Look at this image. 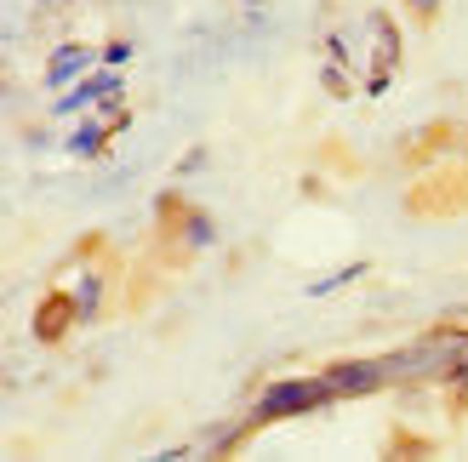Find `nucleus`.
Instances as JSON below:
<instances>
[{"instance_id":"nucleus-1","label":"nucleus","mask_w":468,"mask_h":462,"mask_svg":"<svg viewBox=\"0 0 468 462\" xmlns=\"http://www.w3.org/2000/svg\"><path fill=\"white\" fill-rule=\"evenodd\" d=\"M406 212L411 217H434V223H446V217H463L468 212V160H440V166L429 172H417V183L406 189Z\"/></svg>"},{"instance_id":"nucleus-2","label":"nucleus","mask_w":468,"mask_h":462,"mask_svg":"<svg viewBox=\"0 0 468 462\" xmlns=\"http://www.w3.org/2000/svg\"><path fill=\"white\" fill-rule=\"evenodd\" d=\"M337 400V388L325 383V372L320 377H280V383H269L263 388V400H257V411H251V428H269V423H286V417H309V411H320V405H332Z\"/></svg>"},{"instance_id":"nucleus-3","label":"nucleus","mask_w":468,"mask_h":462,"mask_svg":"<svg viewBox=\"0 0 468 462\" xmlns=\"http://www.w3.org/2000/svg\"><path fill=\"white\" fill-rule=\"evenodd\" d=\"M457 143H463V121H423L417 131H406L400 137V149H394V160H400L406 172H429V166H440V160H452L457 154Z\"/></svg>"},{"instance_id":"nucleus-4","label":"nucleus","mask_w":468,"mask_h":462,"mask_svg":"<svg viewBox=\"0 0 468 462\" xmlns=\"http://www.w3.org/2000/svg\"><path fill=\"white\" fill-rule=\"evenodd\" d=\"M366 29H371V40H378V52H371V75H366V91H371V98H383V91L394 86V68H400V29H394L388 12H371Z\"/></svg>"},{"instance_id":"nucleus-5","label":"nucleus","mask_w":468,"mask_h":462,"mask_svg":"<svg viewBox=\"0 0 468 462\" xmlns=\"http://www.w3.org/2000/svg\"><path fill=\"white\" fill-rule=\"evenodd\" d=\"M29 326H35V342H46V349H52V342H63L69 331L80 326V303H75V291H69V286H52V291H46L40 303H35V320H29Z\"/></svg>"},{"instance_id":"nucleus-6","label":"nucleus","mask_w":468,"mask_h":462,"mask_svg":"<svg viewBox=\"0 0 468 462\" xmlns=\"http://www.w3.org/2000/svg\"><path fill=\"white\" fill-rule=\"evenodd\" d=\"M325 383L337 388V400L378 394V388L388 383V360H332L325 365Z\"/></svg>"},{"instance_id":"nucleus-7","label":"nucleus","mask_w":468,"mask_h":462,"mask_svg":"<svg viewBox=\"0 0 468 462\" xmlns=\"http://www.w3.org/2000/svg\"><path fill=\"white\" fill-rule=\"evenodd\" d=\"M160 240L177 246V263H183V257H195V251L218 246V217L206 212V205H189V212H183V223L172 228V235H160Z\"/></svg>"},{"instance_id":"nucleus-8","label":"nucleus","mask_w":468,"mask_h":462,"mask_svg":"<svg viewBox=\"0 0 468 462\" xmlns=\"http://www.w3.org/2000/svg\"><path fill=\"white\" fill-rule=\"evenodd\" d=\"M103 98H121V75H114L109 63L98 68V75H86L75 91H63V98H58L52 109H58V114H80L86 103H103Z\"/></svg>"},{"instance_id":"nucleus-9","label":"nucleus","mask_w":468,"mask_h":462,"mask_svg":"<svg viewBox=\"0 0 468 462\" xmlns=\"http://www.w3.org/2000/svg\"><path fill=\"white\" fill-rule=\"evenodd\" d=\"M109 280H114V257H103L98 268H86L80 280L69 286V291H75V303H80V326H91V320L103 314V297H109Z\"/></svg>"},{"instance_id":"nucleus-10","label":"nucleus","mask_w":468,"mask_h":462,"mask_svg":"<svg viewBox=\"0 0 468 462\" xmlns=\"http://www.w3.org/2000/svg\"><path fill=\"white\" fill-rule=\"evenodd\" d=\"M91 58H103V52H91V46H58L52 52V63H46V86H69V80H86V68H91Z\"/></svg>"},{"instance_id":"nucleus-11","label":"nucleus","mask_w":468,"mask_h":462,"mask_svg":"<svg viewBox=\"0 0 468 462\" xmlns=\"http://www.w3.org/2000/svg\"><path fill=\"white\" fill-rule=\"evenodd\" d=\"M109 143H114V126L98 114V121H86V126L69 131V143H63V149L75 154V160H103V154H109Z\"/></svg>"},{"instance_id":"nucleus-12","label":"nucleus","mask_w":468,"mask_h":462,"mask_svg":"<svg viewBox=\"0 0 468 462\" xmlns=\"http://www.w3.org/2000/svg\"><path fill=\"white\" fill-rule=\"evenodd\" d=\"M434 451H440L434 440H417V434H406V428H394L388 446H383V457H434Z\"/></svg>"},{"instance_id":"nucleus-13","label":"nucleus","mask_w":468,"mask_h":462,"mask_svg":"<svg viewBox=\"0 0 468 462\" xmlns=\"http://www.w3.org/2000/svg\"><path fill=\"white\" fill-rule=\"evenodd\" d=\"M320 86H325V98H355V80H348L343 63H325L320 68Z\"/></svg>"},{"instance_id":"nucleus-14","label":"nucleus","mask_w":468,"mask_h":462,"mask_svg":"<svg viewBox=\"0 0 468 462\" xmlns=\"http://www.w3.org/2000/svg\"><path fill=\"white\" fill-rule=\"evenodd\" d=\"M360 274H371V263H348L343 274H332V280H314L309 297H325V291H337V286H348V280H360Z\"/></svg>"},{"instance_id":"nucleus-15","label":"nucleus","mask_w":468,"mask_h":462,"mask_svg":"<svg viewBox=\"0 0 468 462\" xmlns=\"http://www.w3.org/2000/svg\"><path fill=\"white\" fill-rule=\"evenodd\" d=\"M400 6L411 12L417 29H434V23H440V0H400Z\"/></svg>"},{"instance_id":"nucleus-16","label":"nucleus","mask_w":468,"mask_h":462,"mask_svg":"<svg viewBox=\"0 0 468 462\" xmlns=\"http://www.w3.org/2000/svg\"><path fill=\"white\" fill-rule=\"evenodd\" d=\"M126 58H132V40H109V46H103V63H109V68H121Z\"/></svg>"},{"instance_id":"nucleus-17","label":"nucleus","mask_w":468,"mask_h":462,"mask_svg":"<svg viewBox=\"0 0 468 462\" xmlns=\"http://www.w3.org/2000/svg\"><path fill=\"white\" fill-rule=\"evenodd\" d=\"M200 166H206V149H189V154H183V160H177V177H195Z\"/></svg>"},{"instance_id":"nucleus-18","label":"nucleus","mask_w":468,"mask_h":462,"mask_svg":"<svg viewBox=\"0 0 468 462\" xmlns=\"http://www.w3.org/2000/svg\"><path fill=\"white\" fill-rule=\"evenodd\" d=\"M457 154H463V160H468V126H463V143H457Z\"/></svg>"},{"instance_id":"nucleus-19","label":"nucleus","mask_w":468,"mask_h":462,"mask_svg":"<svg viewBox=\"0 0 468 462\" xmlns=\"http://www.w3.org/2000/svg\"><path fill=\"white\" fill-rule=\"evenodd\" d=\"M46 6H75V0H46Z\"/></svg>"},{"instance_id":"nucleus-20","label":"nucleus","mask_w":468,"mask_h":462,"mask_svg":"<svg viewBox=\"0 0 468 462\" xmlns=\"http://www.w3.org/2000/svg\"><path fill=\"white\" fill-rule=\"evenodd\" d=\"M246 6H257V0H246Z\"/></svg>"}]
</instances>
